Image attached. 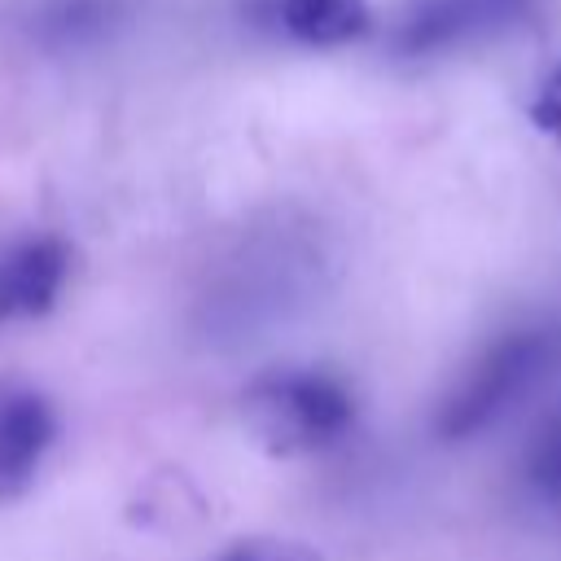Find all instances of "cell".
Instances as JSON below:
<instances>
[{
    "instance_id": "obj_2",
    "label": "cell",
    "mask_w": 561,
    "mask_h": 561,
    "mask_svg": "<svg viewBox=\"0 0 561 561\" xmlns=\"http://www.w3.org/2000/svg\"><path fill=\"white\" fill-rule=\"evenodd\" d=\"M543 364H548V342L539 333H513V337L495 342L473 364V373L460 381L451 403L443 408L438 430L447 438H465V434L491 425L522 390H530V381L539 377Z\"/></svg>"
},
{
    "instance_id": "obj_1",
    "label": "cell",
    "mask_w": 561,
    "mask_h": 561,
    "mask_svg": "<svg viewBox=\"0 0 561 561\" xmlns=\"http://www.w3.org/2000/svg\"><path fill=\"white\" fill-rule=\"evenodd\" d=\"M355 403L329 373H272L245 390V425L272 456H302L337 443Z\"/></svg>"
},
{
    "instance_id": "obj_7",
    "label": "cell",
    "mask_w": 561,
    "mask_h": 561,
    "mask_svg": "<svg viewBox=\"0 0 561 561\" xmlns=\"http://www.w3.org/2000/svg\"><path fill=\"white\" fill-rule=\"evenodd\" d=\"M526 473L548 500H561V412L539 430L530 460H526Z\"/></svg>"
},
{
    "instance_id": "obj_8",
    "label": "cell",
    "mask_w": 561,
    "mask_h": 561,
    "mask_svg": "<svg viewBox=\"0 0 561 561\" xmlns=\"http://www.w3.org/2000/svg\"><path fill=\"white\" fill-rule=\"evenodd\" d=\"M219 561H320V557L298 539H241Z\"/></svg>"
},
{
    "instance_id": "obj_9",
    "label": "cell",
    "mask_w": 561,
    "mask_h": 561,
    "mask_svg": "<svg viewBox=\"0 0 561 561\" xmlns=\"http://www.w3.org/2000/svg\"><path fill=\"white\" fill-rule=\"evenodd\" d=\"M535 118L552 131H561V70L548 75V83L539 88V101H535Z\"/></svg>"
},
{
    "instance_id": "obj_4",
    "label": "cell",
    "mask_w": 561,
    "mask_h": 561,
    "mask_svg": "<svg viewBox=\"0 0 561 561\" xmlns=\"http://www.w3.org/2000/svg\"><path fill=\"white\" fill-rule=\"evenodd\" d=\"M526 9H530V0H425L408 18L399 44L408 53H434V48L469 44V39H482V35L513 26Z\"/></svg>"
},
{
    "instance_id": "obj_6",
    "label": "cell",
    "mask_w": 561,
    "mask_h": 561,
    "mask_svg": "<svg viewBox=\"0 0 561 561\" xmlns=\"http://www.w3.org/2000/svg\"><path fill=\"white\" fill-rule=\"evenodd\" d=\"M280 22L294 39L333 48L368 31V4L364 0H280Z\"/></svg>"
},
{
    "instance_id": "obj_5",
    "label": "cell",
    "mask_w": 561,
    "mask_h": 561,
    "mask_svg": "<svg viewBox=\"0 0 561 561\" xmlns=\"http://www.w3.org/2000/svg\"><path fill=\"white\" fill-rule=\"evenodd\" d=\"M53 438H57V416L39 394L31 390L0 394V495H13L31 482Z\"/></svg>"
},
{
    "instance_id": "obj_3",
    "label": "cell",
    "mask_w": 561,
    "mask_h": 561,
    "mask_svg": "<svg viewBox=\"0 0 561 561\" xmlns=\"http://www.w3.org/2000/svg\"><path fill=\"white\" fill-rule=\"evenodd\" d=\"M70 276V245L53 232L0 245V324L53 311Z\"/></svg>"
}]
</instances>
